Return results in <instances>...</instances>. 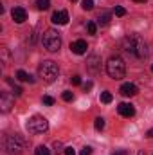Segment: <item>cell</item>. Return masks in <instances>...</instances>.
Masks as SVG:
<instances>
[{"mask_svg": "<svg viewBox=\"0 0 153 155\" xmlns=\"http://www.w3.org/2000/svg\"><path fill=\"white\" fill-rule=\"evenodd\" d=\"M122 49H124L128 54H132L133 58H137V60H144V58H148V54H150L146 41L141 38L137 33L128 35L126 38L122 40Z\"/></svg>", "mask_w": 153, "mask_h": 155, "instance_id": "cell-1", "label": "cell"}, {"mask_svg": "<svg viewBox=\"0 0 153 155\" xmlns=\"http://www.w3.org/2000/svg\"><path fill=\"white\" fill-rule=\"evenodd\" d=\"M38 74L45 83H52L58 78V74H60V67L52 60H43L38 67Z\"/></svg>", "mask_w": 153, "mask_h": 155, "instance_id": "cell-2", "label": "cell"}, {"mask_svg": "<svg viewBox=\"0 0 153 155\" xmlns=\"http://www.w3.org/2000/svg\"><path fill=\"white\" fill-rule=\"evenodd\" d=\"M106 72L112 79H122L126 74V63L121 56H112L106 61Z\"/></svg>", "mask_w": 153, "mask_h": 155, "instance_id": "cell-3", "label": "cell"}, {"mask_svg": "<svg viewBox=\"0 0 153 155\" xmlns=\"http://www.w3.org/2000/svg\"><path fill=\"white\" fill-rule=\"evenodd\" d=\"M41 43H43V47H45L49 52H58L60 47H61L60 33H58L56 29H47V31L41 35Z\"/></svg>", "mask_w": 153, "mask_h": 155, "instance_id": "cell-4", "label": "cell"}, {"mask_svg": "<svg viewBox=\"0 0 153 155\" xmlns=\"http://www.w3.org/2000/svg\"><path fill=\"white\" fill-rule=\"evenodd\" d=\"M24 146H25V141H24L18 134L7 135L5 141H4V148L7 150L9 155H20L22 152H24Z\"/></svg>", "mask_w": 153, "mask_h": 155, "instance_id": "cell-5", "label": "cell"}, {"mask_svg": "<svg viewBox=\"0 0 153 155\" xmlns=\"http://www.w3.org/2000/svg\"><path fill=\"white\" fill-rule=\"evenodd\" d=\"M27 130L31 134H45L49 130V121L43 116H33L27 121Z\"/></svg>", "mask_w": 153, "mask_h": 155, "instance_id": "cell-6", "label": "cell"}, {"mask_svg": "<svg viewBox=\"0 0 153 155\" xmlns=\"http://www.w3.org/2000/svg\"><path fill=\"white\" fill-rule=\"evenodd\" d=\"M13 107H15V94L2 92L0 94V110L2 112H9Z\"/></svg>", "mask_w": 153, "mask_h": 155, "instance_id": "cell-7", "label": "cell"}, {"mask_svg": "<svg viewBox=\"0 0 153 155\" xmlns=\"http://www.w3.org/2000/svg\"><path fill=\"white\" fill-rule=\"evenodd\" d=\"M50 20H52V24L67 25V24H69V13H67V11H54Z\"/></svg>", "mask_w": 153, "mask_h": 155, "instance_id": "cell-8", "label": "cell"}, {"mask_svg": "<svg viewBox=\"0 0 153 155\" xmlns=\"http://www.w3.org/2000/svg\"><path fill=\"white\" fill-rule=\"evenodd\" d=\"M117 112L122 117H133L135 116V107H133L132 103H121V105L117 107Z\"/></svg>", "mask_w": 153, "mask_h": 155, "instance_id": "cell-9", "label": "cell"}, {"mask_svg": "<svg viewBox=\"0 0 153 155\" xmlns=\"http://www.w3.org/2000/svg\"><path fill=\"white\" fill-rule=\"evenodd\" d=\"M11 16H13V20H15L16 24H24V22L27 20V13H25L24 7H15V9L11 11Z\"/></svg>", "mask_w": 153, "mask_h": 155, "instance_id": "cell-10", "label": "cell"}, {"mask_svg": "<svg viewBox=\"0 0 153 155\" xmlns=\"http://www.w3.org/2000/svg\"><path fill=\"white\" fill-rule=\"evenodd\" d=\"M86 67H88V71L90 72H97L99 69H101V60H99V56H96V54H92L88 60H86Z\"/></svg>", "mask_w": 153, "mask_h": 155, "instance_id": "cell-11", "label": "cell"}, {"mask_svg": "<svg viewBox=\"0 0 153 155\" xmlns=\"http://www.w3.org/2000/svg\"><path fill=\"white\" fill-rule=\"evenodd\" d=\"M124 97H132V96H137V92H139V88L133 85V83H124L122 87H121V90H119Z\"/></svg>", "mask_w": 153, "mask_h": 155, "instance_id": "cell-12", "label": "cell"}, {"mask_svg": "<svg viewBox=\"0 0 153 155\" xmlns=\"http://www.w3.org/2000/svg\"><path fill=\"white\" fill-rule=\"evenodd\" d=\"M86 49H88V45H86L85 40H76L74 43H70V51H72L74 54H85Z\"/></svg>", "mask_w": 153, "mask_h": 155, "instance_id": "cell-13", "label": "cell"}, {"mask_svg": "<svg viewBox=\"0 0 153 155\" xmlns=\"http://www.w3.org/2000/svg\"><path fill=\"white\" fill-rule=\"evenodd\" d=\"M110 18H112V13L101 11L99 16H97V24H99V25H108V24H110Z\"/></svg>", "mask_w": 153, "mask_h": 155, "instance_id": "cell-14", "label": "cell"}, {"mask_svg": "<svg viewBox=\"0 0 153 155\" xmlns=\"http://www.w3.org/2000/svg\"><path fill=\"white\" fill-rule=\"evenodd\" d=\"M16 78H18L20 81H27V83H34V78L31 76V74H27L25 71H22V69H20L18 72H16Z\"/></svg>", "mask_w": 153, "mask_h": 155, "instance_id": "cell-15", "label": "cell"}, {"mask_svg": "<svg viewBox=\"0 0 153 155\" xmlns=\"http://www.w3.org/2000/svg\"><path fill=\"white\" fill-rule=\"evenodd\" d=\"M0 56H2V65H9V60H11V54H9V49L7 47H2L0 49Z\"/></svg>", "mask_w": 153, "mask_h": 155, "instance_id": "cell-16", "label": "cell"}, {"mask_svg": "<svg viewBox=\"0 0 153 155\" xmlns=\"http://www.w3.org/2000/svg\"><path fill=\"white\" fill-rule=\"evenodd\" d=\"M5 83L13 87V94H15V96H22V92H24V90H22V87H18V85H15V81H13L11 78H5Z\"/></svg>", "mask_w": 153, "mask_h": 155, "instance_id": "cell-17", "label": "cell"}, {"mask_svg": "<svg viewBox=\"0 0 153 155\" xmlns=\"http://www.w3.org/2000/svg\"><path fill=\"white\" fill-rule=\"evenodd\" d=\"M112 99H114V96H112V92H108V90H105V92H101V103H105V105H108V103H112Z\"/></svg>", "mask_w": 153, "mask_h": 155, "instance_id": "cell-18", "label": "cell"}, {"mask_svg": "<svg viewBox=\"0 0 153 155\" xmlns=\"http://www.w3.org/2000/svg\"><path fill=\"white\" fill-rule=\"evenodd\" d=\"M36 7H38L40 11L49 9V7H50V0H36Z\"/></svg>", "mask_w": 153, "mask_h": 155, "instance_id": "cell-19", "label": "cell"}, {"mask_svg": "<svg viewBox=\"0 0 153 155\" xmlns=\"http://www.w3.org/2000/svg\"><path fill=\"white\" fill-rule=\"evenodd\" d=\"M81 7H83L85 11H92V9H94V0H83V2H81Z\"/></svg>", "mask_w": 153, "mask_h": 155, "instance_id": "cell-20", "label": "cell"}, {"mask_svg": "<svg viewBox=\"0 0 153 155\" xmlns=\"http://www.w3.org/2000/svg\"><path fill=\"white\" fill-rule=\"evenodd\" d=\"M94 126H96V130H103V128H105V119H103V117H96Z\"/></svg>", "mask_w": 153, "mask_h": 155, "instance_id": "cell-21", "label": "cell"}, {"mask_svg": "<svg viewBox=\"0 0 153 155\" xmlns=\"http://www.w3.org/2000/svg\"><path fill=\"white\" fill-rule=\"evenodd\" d=\"M86 31H88V35H96V31H97V25H96L94 22H88V24H86Z\"/></svg>", "mask_w": 153, "mask_h": 155, "instance_id": "cell-22", "label": "cell"}, {"mask_svg": "<svg viewBox=\"0 0 153 155\" xmlns=\"http://www.w3.org/2000/svg\"><path fill=\"white\" fill-rule=\"evenodd\" d=\"M34 155H50V152H49L45 146H38V148L34 150Z\"/></svg>", "mask_w": 153, "mask_h": 155, "instance_id": "cell-23", "label": "cell"}, {"mask_svg": "<svg viewBox=\"0 0 153 155\" xmlns=\"http://www.w3.org/2000/svg\"><path fill=\"white\" fill-rule=\"evenodd\" d=\"M61 97H63V101H74V94H72L70 90H65Z\"/></svg>", "mask_w": 153, "mask_h": 155, "instance_id": "cell-24", "label": "cell"}, {"mask_svg": "<svg viewBox=\"0 0 153 155\" xmlns=\"http://www.w3.org/2000/svg\"><path fill=\"white\" fill-rule=\"evenodd\" d=\"M114 13H115V16H124V15H126V9L121 7V5H117V7L114 9Z\"/></svg>", "mask_w": 153, "mask_h": 155, "instance_id": "cell-25", "label": "cell"}, {"mask_svg": "<svg viewBox=\"0 0 153 155\" xmlns=\"http://www.w3.org/2000/svg\"><path fill=\"white\" fill-rule=\"evenodd\" d=\"M54 152H56V153H60V152H65V148H63V144H61L60 141H54Z\"/></svg>", "mask_w": 153, "mask_h": 155, "instance_id": "cell-26", "label": "cell"}, {"mask_svg": "<svg viewBox=\"0 0 153 155\" xmlns=\"http://www.w3.org/2000/svg\"><path fill=\"white\" fill-rule=\"evenodd\" d=\"M43 103L50 107V105H54V97H50V96H43Z\"/></svg>", "mask_w": 153, "mask_h": 155, "instance_id": "cell-27", "label": "cell"}, {"mask_svg": "<svg viewBox=\"0 0 153 155\" xmlns=\"http://www.w3.org/2000/svg\"><path fill=\"white\" fill-rule=\"evenodd\" d=\"M79 155H92V148H90V146H85V148L81 150V153H79Z\"/></svg>", "mask_w": 153, "mask_h": 155, "instance_id": "cell-28", "label": "cell"}, {"mask_svg": "<svg viewBox=\"0 0 153 155\" xmlns=\"http://www.w3.org/2000/svg\"><path fill=\"white\" fill-rule=\"evenodd\" d=\"M70 81H72V85H81V78L77 76V74L70 78Z\"/></svg>", "mask_w": 153, "mask_h": 155, "instance_id": "cell-29", "label": "cell"}, {"mask_svg": "<svg viewBox=\"0 0 153 155\" xmlns=\"http://www.w3.org/2000/svg\"><path fill=\"white\" fill-rule=\"evenodd\" d=\"M65 155H76V150L72 148V146H69V148H65V152H63Z\"/></svg>", "mask_w": 153, "mask_h": 155, "instance_id": "cell-30", "label": "cell"}, {"mask_svg": "<svg viewBox=\"0 0 153 155\" xmlns=\"http://www.w3.org/2000/svg\"><path fill=\"white\" fill-rule=\"evenodd\" d=\"M92 87H94V85H92V81H86V83L83 85V88H85V92H88V90H90Z\"/></svg>", "mask_w": 153, "mask_h": 155, "instance_id": "cell-31", "label": "cell"}, {"mask_svg": "<svg viewBox=\"0 0 153 155\" xmlns=\"http://www.w3.org/2000/svg\"><path fill=\"white\" fill-rule=\"evenodd\" d=\"M148 137H153V128L151 130H148Z\"/></svg>", "mask_w": 153, "mask_h": 155, "instance_id": "cell-32", "label": "cell"}, {"mask_svg": "<svg viewBox=\"0 0 153 155\" xmlns=\"http://www.w3.org/2000/svg\"><path fill=\"white\" fill-rule=\"evenodd\" d=\"M133 2H139V4H144L146 0H133Z\"/></svg>", "mask_w": 153, "mask_h": 155, "instance_id": "cell-33", "label": "cell"}, {"mask_svg": "<svg viewBox=\"0 0 153 155\" xmlns=\"http://www.w3.org/2000/svg\"><path fill=\"white\" fill-rule=\"evenodd\" d=\"M137 155H146V153H144V152H139V153H137Z\"/></svg>", "mask_w": 153, "mask_h": 155, "instance_id": "cell-34", "label": "cell"}, {"mask_svg": "<svg viewBox=\"0 0 153 155\" xmlns=\"http://www.w3.org/2000/svg\"><path fill=\"white\" fill-rule=\"evenodd\" d=\"M151 72H153V63H151Z\"/></svg>", "mask_w": 153, "mask_h": 155, "instance_id": "cell-35", "label": "cell"}, {"mask_svg": "<svg viewBox=\"0 0 153 155\" xmlns=\"http://www.w3.org/2000/svg\"><path fill=\"white\" fill-rule=\"evenodd\" d=\"M70 2H76V0H70Z\"/></svg>", "mask_w": 153, "mask_h": 155, "instance_id": "cell-36", "label": "cell"}]
</instances>
